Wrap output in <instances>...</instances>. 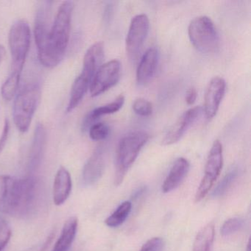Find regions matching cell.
Returning <instances> with one entry per match:
<instances>
[{"label": "cell", "instance_id": "6da1fadb", "mask_svg": "<svg viewBox=\"0 0 251 251\" xmlns=\"http://www.w3.org/2000/svg\"><path fill=\"white\" fill-rule=\"evenodd\" d=\"M73 8V2H63L50 27L45 9L42 8L38 12L34 27L35 41L39 61L47 68H54L64 58L70 42Z\"/></svg>", "mask_w": 251, "mask_h": 251}, {"label": "cell", "instance_id": "7a4b0ae2", "mask_svg": "<svg viewBox=\"0 0 251 251\" xmlns=\"http://www.w3.org/2000/svg\"><path fill=\"white\" fill-rule=\"evenodd\" d=\"M36 197L37 186L33 177L0 176V212L17 217L27 215L34 207Z\"/></svg>", "mask_w": 251, "mask_h": 251}, {"label": "cell", "instance_id": "3957f363", "mask_svg": "<svg viewBox=\"0 0 251 251\" xmlns=\"http://www.w3.org/2000/svg\"><path fill=\"white\" fill-rule=\"evenodd\" d=\"M149 138V135L144 131L132 132L122 138L117 148L115 185L119 186L123 183L127 170L133 165Z\"/></svg>", "mask_w": 251, "mask_h": 251}, {"label": "cell", "instance_id": "277c9868", "mask_svg": "<svg viewBox=\"0 0 251 251\" xmlns=\"http://www.w3.org/2000/svg\"><path fill=\"white\" fill-rule=\"evenodd\" d=\"M40 99V88L35 84L27 85L16 95L13 117L19 131H28Z\"/></svg>", "mask_w": 251, "mask_h": 251}, {"label": "cell", "instance_id": "5b68a950", "mask_svg": "<svg viewBox=\"0 0 251 251\" xmlns=\"http://www.w3.org/2000/svg\"><path fill=\"white\" fill-rule=\"evenodd\" d=\"M188 35L192 45L202 53H213L218 49L220 39L217 29L206 16H200L191 21Z\"/></svg>", "mask_w": 251, "mask_h": 251}, {"label": "cell", "instance_id": "8992f818", "mask_svg": "<svg viewBox=\"0 0 251 251\" xmlns=\"http://www.w3.org/2000/svg\"><path fill=\"white\" fill-rule=\"evenodd\" d=\"M30 28L28 23L20 20L11 26L8 45L12 59L11 71L23 73L30 47Z\"/></svg>", "mask_w": 251, "mask_h": 251}, {"label": "cell", "instance_id": "52a82bcc", "mask_svg": "<svg viewBox=\"0 0 251 251\" xmlns=\"http://www.w3.org/2000/svg\"><path fill=\"white\" fill-rule=\"evenodd\" d=\"M223 152L221 142L219 140L214 141L207 158L203 177L195 195V202H200L208 195L218 178L223 169Z\"/></svg>", "mask_w": 251, "mask_h": 251}, {"label": "cell", "instance_id": "ba28073f", "mask_svg": "<svg viewBox=\"0 0 251 251\" xmlns=\"http://www.w3.org/2000/svg\"><path fill=\"white\" fill-rule=\"evenodd\" d=\"M149 29L150 20L146 14H139L132 19L126 40V52L132 62L139 58Z\"/></svg>", "mask_w": 251, "mask_h": 251}, {"label": "cell", "instance_id": "9c48e42d", "mask_svg": "<svg viewBox=\"0 0 251 251\" xmlns=\"http://www.w3.org/2000/svg\"><path fill=\"white\" fill-rule=\"evenodd\" d=\"M120 75L121 64L118 60H112L102 64L91 83V96L95 98L109 90L118 83Z\"/></svg>", "mask_w": 251, "mask_h": 251}, {"label": "cell", "instance_id": "30bf717a", "mask_svg": "<svg viewBox=\"0 0 251 251\" xmlns=\"http://www.w3.org/2000/svg\"><path fill=\"white\" fill-rule=\"evenodd\" d=\"M226 83L221 77H214L207 86L202 111L207 120L215 117L226 93Z\"/></svg>", "mask_w": 251, "mask_h": 251}, {"label": "cell", "instance_id": "8fae6325", "mask_svg": "<svg viewBox=\"0 0 251 251\" xmlns=\"http://www.w3.org/2000/svg\"><path fill=\"white\" fill-rule=\"evenodd\" d=\"M202 112V108L201 106H196L183 113L164 136L162 145L168 146L177 143L191 126L199 118Z\"/></svg>", "mask_w": 251, "mask_h": 251}, {"label": "cell", "instance_id": "7c38bea8", "mask_svg": "<svg viewBox=\"0 0 251 251\" xmlns=\"http://www.w3.org/2000/svg\"><path fill=\"white\" fill-rule=\"evenodd\" d=\"M105 164V152L100 147L85 164L83 171V180L85 184L91 186L96 183L103 174Z\"/></svg>", "mask_w": 251, "mask_h": 251}, {"label": "cell", "instance_id": "4fadbf2b", "mask_svg": "<svg viewBox=\"0 0 251 251\" xmlns=\"http://www.w3.org/2000/svg\"><path fill=\"white\" fill-rule=\"evenodd\" d=\"M159 53L156 48H150L142 55L136 70V80L145 85L153 77L158 67Z\"/></svg>", "mask_w": 251, "mask_h": 251}, {"label": "cell", "instance_id": "5bb4252c", "mask_svg": "<svg viewBox=\"0 0 251 251\" xmlns=\"http://www.w3.org/2000/svg\"><path fill=\"white\" fill-rule=\"evenodd\" d=\"M73 188L70 173L64 167H60L55 176L53 184V201L56 205H61L70 197Z\"/></svg>", "mask_w": 251, "mask_h": 251}, {"label": "cell", "instance_id": "9a60e30c", "mask_svg": "<svg viewBox=\"0 0 251 251\" xmlns=\"http://www.w3.org/2000/svg\"><path fill=\"white\" fill-rule=\"evenodd\" d=\"M189 169L190 164L187 159L184 158H177L163 183V192L168 193L176 189L187 176Z\"/></svg>", "mask_w": 251, "mask_h": 251}, {"label": "cell", "instance_id": "2e32d148", "mask_svg": "<svg viewBox=\"0 0 251 251\" xmlns=\"http://www.w3.org/2000/svg\"><path fill=\"white\" fill-rule=\"evenodd\" d=\"M92 81V78L82 73L75 80L70 92V100L67 108V112H72L78 106L90 88Z\"/></svg>", "mask_w": 251, "mask_h": 251}, {"label": "cell", "instance_id": "e0dca14e", "mask_svg": "<svg viewBox=\"0 0 251 251\" xmlns=\"http://www.w3.org/2000/svg\"><path fill=\"white\" fill-rule=\"evenodd\" d=\"M78 220L77 217H72L64 223L59 239L55 243L52 251H68L74 242L77 233Z\"/></svg>", "mask_w": 251, "mask_h": 251}, {"label": "cell", "instance_id": "ac0fdd59", "mask_svg": "<svg viewBox=\"0 0 251 251\" xmlns=\"http://www.w3.org/2000/svg\"><path fill=\"white\" fill-rule=\"evenodd\" d=\"M125 103L124 95H120L115 100L102 106L95 108L93 111H91L87 117L85 119L83 123V127L85 129L90 127L98 119L100 118L102 116L108 115L117 113L121 109Z\"/></svg>", "mask_w": 251, "mask_h": 251}, {"label": "cell", "instance_id": "d6986e66", "mask_svg": "<svg viewBox=\"0 0 251 251\" xmlns=\"http://www.w3.org/2000/svg\"><path fill=\"white\" fill-rule=\"evenodd\" d=\"M214 224L208 223L202 227L195 237L193 251H211L214 239Z\"/></svg>", "mask_w": 251, "mask_h": 251}, {"label": "cell", "instance_id": "ffe728a7", "mask_svg": "<svg viewBox=\"0 0 251 251\" xmlns=\"http://www.w3.org/2000/svg\"><path fill=\"white\" fill-rule=\"evenodd\" d=\"M46 142V130L43 125L39 124L35 130L34 138H33V146L31 149V163L34 165L37 164L41 158L42 151Z\"/></svg>", "mask_w": 251, "mask_h": 251}, {"label": "cell", "instance_id": "44dd1931", "mask_svg": "<svg viewBox=\"0 0 251 251\" xmlns=\"http://www.w3.org/2000/svg\"><path fill=\"white\" fill-rule=\"evenodd\" d=\"M132 203L130 201H125L119 205L111 215L105 220V223L108 227H118L123 224L131 211Z\"/></svg>", "mask_w": 251, "mask_h": 251}, {"label": "cell", "instance_id": "7402d4cb", "mask_svg": "<svg viewBox=\"0 0 251 251\" xmlns=\"http://www.w3.org/2000/svg\"><path fill=\"white\" fill-rule=\"evenodd\" d=\"M22 73L11 71L9 76L1 88V94L5 100L11 101L17 95Z\"/></svg>", "mask_w": 251, "mask_h": 251}, {"label": "cell", "instance_id": "603a6c76", "mask_svg": "<svg viewBox=\"0 0 251 251\" xmlns=\"http://www.w3.org/2000/svg\"><path fill=\"white\" fill-rule=\"evenodd\" d=\"M110 133V128L108 125L103 123H94L89 127V136L93 141L105 140Z\"/></svg>", "mask_w": 251, "mask_h": 251}, {"label": "cell", "instance_id": "cb8c5ba5", "mask_svg": "<svg viewBox=\"0 0 251 251\" xmlns=\"http://www.w3.org/2000/svg\"><path fill=\"white\" fill-rule=\"evenodd\" d=\"M133 110L141 117H149L152 114L153 108L151 102L143 98H139L133 102Z\"/></svg>", "mask_w": 251, "mask_h": 251}, {"label": "cell", "instance_id": "d4e9b609", "mask_svg": "<svg viewBox=\"0 0 251 251\" xmlns=\"http://www.w3.org/2000/svg\"><path fill=\"white\" fill-rule=\"evenodd\" d=\"M243 226V220L239 217H234L226 220L221 227V234L226 236L233 234L239 230Z\"/></svg>", "mask_w": 251, "mask_h": 251}, {"label": "cell", "instance_id": "484cf974", "mask_svg": "<svg viewBox=\"0 0 251 251\" xmlns=\"http://www.w3.org/2000/svg\"><path fill=\"white\" fill-rule=\"evenodd\" d=\"M237 174V170L235 169V170H231L228 174L226 175L223 180L219 183L218 186L216 188L214 192V195L215 196H220V195H223V194L226 193L228 188L231 186L232 183L234 181Z\"/></svg>", "mask_w": 251, "mask_h": 251}, {"label": "cell", "instance_id": "4316f807", "mask_svg": "<svg viewBox=\"0 0 251 251\" xmlns=\"http://www.w3.org/2000/svg\"><path fill=\"white\" fill-rule=\"evenodd\" d=\"M11 228L3 219L0 218V251H3L11 237Z\"/></svg>", "mask_w": 251, "mask_h": 251}, {"label": "cell", "instance_id": "83f0119b", "mask_svg": "<svg viewBox=\"0 0 251 251\" xmlns=\"http://www.w3.org/2000/svg\"><path fill=\"white\" fill-rule=\"evenodd\" d=\"M164 242L162 238L154 237L147 241L140 251H162L164 248Z\"/></svg>", "mask_w": 251, "mask_h": 251}, {"label": "cell", "instance_id": "f1b7e54d", "mask_svg": "<svg viewBox=\"0 0 251 251\" xmlns=\"http://www.w3.org/2000/svg\"><path fill=\"white\" fill-rule=\"evenodd\" d=\"M10 132V123L8 119H5L4 123L3 129H2V133L0 136V154L2 153L3 150L6 146L7 142H8V136H9Z\"/></svg>", "mask_w": 251, "mask_h": 251}, {"label": "cell", "instance_id": "f546056e", "mask_svg": "<svg viewBox=\"0 0 251 251\" xmlns=\"http://www.w3.org/2000/svg\"><path fill=\"white\" fill-rule=\"evenodd\" d=\"M198 97V92H197L196 89L194 87L189 88L186 92V102L189 105H193L197 100Z\"/></svg>", "mask_w": 251, "mask_h": 251}, {"label": "cell", "instance_id": "4dcf8cb0", "mask_svg": "<svg viewBox=\"0 0 251 251\" xmlns=\"http://www.w3.org/2000/svg\"><path fill=\"white\" fill-rule=\"evenodd\" d=\"M5 55V50L3 46H0V64L2 63Z\"/></svg>", "mask_w": 251, "mask_h": 251}, {"label": "cell", "instance_id": "1f68e13d", "mask_svg": "<svg viewBox=\"0 0 251 251\" xmlns=\"http://www.w3.org/2000/svg\"><path fill=\"white\" fill-rule=\"evenodd\" d=\"M250 246H251V241H248V251H251V249H250Z\"/></svg>", "mask_w": 251, "mask_h": 251}]
</instances>
